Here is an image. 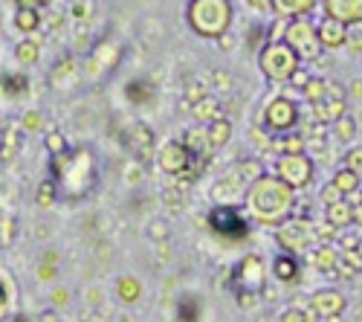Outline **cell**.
Masks as SVG:
<instances>
[{"mask_svg":"<svg viewBox=\"0 0 362 322\" xmlns=\"http://www.w3.org/2000/svg\"><path fill=\"white\" fill-rule=\"evenodd\" d=\"M12 23H15L18 33H23V35L29 38V35L38 33V29L44 26V15H41V9H26V6H21V9H15Z\"/></svg>","mask_w":362,"mask_h":322,"instance_id":"18","label":"cell"},{"mask_svg":"<svg viewBox=\"0 0 362 322\" xmlns=\"http://www.w3.org/2000/svg\"><path fill=\"white\" fill-rule=\"evenodd\" d=\"M310 9H316V0H273V12L281 18H305Z\"/></svg>","mask_w":362,"mask_h":322,"instance_id":"21","label":"cell"},{"mask_svg":"<svg viewBox=\"0 0 362 322\" xmlns=\"http://www.w3.org/2000/svg\"><path fill=\"white\" fill-rule=\"evenodd\" d=\"M38 322H58V316H55V311H44V314L38 316Z\"/></svg>","mask_w":362,"mask_h":322,"instance_id":"44","label":"cell"},{"mask_svg":"<svg viewBox=\"0 0 362 322\" xmlns=\"http://www.w3.org/2000/svg\"><path fill=\"white\" fill-rule=\"evenodd\" d=\"M342 113H345V102L342 99H325L316 105V116L319 120H342Z\"/></svg>","mask_w":362,"mask_h":322,"instance_id":"25","label":"cell"},{"mask_svg":"<svg viewBox=\"0 0 362 322\" xmlns=\"http://www.w3.org/2000/svg\"><path fill=\"white\" fill-rule=\"evenodd\" d=\"M93 12H96L93 0H76V4L70 6V15H73L76 23H87L90 18H93Z\"/></svg>","mask_w":362,"mask_h":322,"instance_id":"28","label":"cell"},{"mask_svg":"<svg viewBox=\"0 0 362 322\" xmlns=\"http://www.w3.org/2000/svg\"><path fill=\"white\" fill-rule=\"evenodd\" d=\"M247 6H252L255 12H273V0H247Z\"/></svg>","mask_w":362,"mask_h":322,"instance_id":"41","label":"cell"},{"mask_svg":"<svg viewBox=\"0 0 362 322\" xmlns=\"http://www.w3.org/2000/svg\"><path fill=\"white\" fill-rule=\"evenodd\" d=\"M58 200V189H55V183L52 180H44L41 186H38V192H35V203L38 207H52V203Z\"/></svg>","mask_w":362,"mask_h":322,"instance_id":"30","label":"cell"},{"mask_svg":"<svg viewBox=\"0 0 362 322\" xmlns=\"http://www.w3.org/2000/svg\"><path fill=\"white\" fill-rule=\"evenodd\" d=\"M52 171V183L58 189V197L62 200H81L96 183V160L90 154V149H73L62 157H52L49 163Z\"/></svg>","mask_w":362,"mask_h":322,"instance_id":"1","label":"cell"},{"mask_svg":"<svg viewBox=\"0 0 362 322\" xmlns=\"http://www.w3.org/2000/svg\"><path fill=\"white\" fill-rule=\"evenodd\" d=\"M325 12L330 21L354 26L362 23V0H325Z\"/></svg>","mask_w":362,"mask_h":322,"instance_id":"10","label":"cell"},{"mask_svg":"<svg viewBox=\"0 0 362 322\" xmlns=\"http://www.w3.org/2000/svg\"><path fill=\"white\" fill-rule=\"evenodd\" d=\"M345 44H348L351 50L362 52V23H354V26H348V38H345Z\"/></svg>","mask_w":362,"mask_h":322,"instance_id":"37","label":"cell"},{"mask_svg":"<svg viewBox=\"0 0 362 322\" xmlns=\"http://www.w3.org/2000/svg\"><path fill=\"white\" fill-rule=\"evenodd\" d=\"M206 137H209V142H212L215 149H218V145H226V142H229V137H232V122L221 116V120H215L212 125H209Z\"/></svg>","mask_w":362,"mask_h":322,"instance_id":"24","label":"cell"},{"mask_svg":"<svg viewBox=\"0 0 362 322\" xmlns=\"http://www.w3.org/2000/svg\"><path fill=\"white\" fill-rule=\"evenodd\" d=\"M186 15L197 35L223 38L232 23V4L229 0H192Z\"/></svg>","mask_w":362,"mask_h":322,"instance_id":"3","label":"cell"},{"mask_svg":"<svg viewBox=\"0 0 362 322\" xmlns=\"http://www.w3.org/2000/svg\"><path fill=\"white\" fill-rule=\"evenodd\" d=\"M44 145H47V151H49L52 157H62V154H67V151H70V149H67L64 134H58V131H49V134L44 137Z\"/></svg>","mask_w":362,"mask_h":322,"instance_id":"29","label":"cell"},{"mask_svg":"<svg viewBox=\"0 0 362 322\" xmlns=\"http://www.w3.org/2000/svg\"><path fill=\"white\" fill-rule=\"evenodd\" d=\"M21 145H23V131H21V125L9 122L0 131V163H12L21 151Z\"/></svg>","mask_w":362,"mask_h":322,"instance_id":"13","label":"cell"},{"mask_svg":"<svg viewBox=\"0 0 362 322\" xmlns=\"http://www.w3.org/2000/svg\"><path fill=\"white\" fill-rule=\"evenodd\" d=\"M67 302H70L67 290H52V305H67Z\"/></svg>","mask_w":362,"mask_h":322,"instance_id":"42","label":"cell"},{"mask_svg":"<svg viewBox=\"0 0 362 322\" xmlns=\"http://www.w3.org/2000/svg\"><path fill=\"white\" fill-rule=\"evenodd\" d=\"M296 120H298V108L287 96L273 99L264 110V122H267V128H273V131H287V128L296 125Z\"/></svg>","mask_w":362,"mask_h":322,"instance_id":"9","label":"cell"},{"mask_svg":"<svg viewBox=\"0 0 362 322\" xmlns=\"http://www.w3.org/2000/svg\"><path fill=\"white\" fill-rule=\"evenodd\" d=\"M298 62H316L322 55V41H319V29L308 18H293L284 23V38H281Z\"/></svg>","mask_w":362,"mask_h":322,"instance_id":"4","label":"cell"},{"mask_svg":"<svg viewBox=\"0 0 362 322\" xmlns=\"http://www.w3.org/2000/svg\"><path fill=\"white\" fill-rule=\"evenodd\" d=\"M6 299H9V297H6V282H4V279H0V311H4Z\"/></svg>","mask_w":362,"mask_h":322,"instance_id":"43","label":"cell"},{"mask_svg":"<svg viewBox=\"0 0 362 322\" xmlns=\"http://www.w3.org/2000/svg\"><path fill=\"white\" fill-rule=\"evenodd\" d=\"M313 265L316 268H322V270H327V268H334V265H339V255L334 253V250H319L316 255H313Z\"/></svg>","mask_w":362,"mask_h":322,"instance_id":"35","label":"cell"},{"mask_svg":"<svg viewBox=\"0 0 362 322\" xmlns=\"http://www.w3.org/2000/svg\"><path fill=\"white\" fill-rule=\"evenodd\" d=\"M189 163H192V154H189V149L183 142H168L165 149L160 151V166L168 174H180Z\"/></svg>","mask_w":362,"mask_h":322,"instance_id":"12","label":"cell"},{"mask_svg":"<svg viewBox=\"0 0 362 322\" xmlns=\"http://www.w3.org/2000/svg\"><path fill=\"white\" fill-rule=\"evenodd\" d=\"M337 134H339V139H351L354 137V122L348 120V116L337 120Z\"/></svg>","mask_w":362,"mask_h":322,"instance_id":"40","label":"cell"},{"mask_svg":"<svg viewBox=\"0 0 362 322\" xmlns=\"http://www.w3.org/2000/svg\"><path fill=\"white\" fill-rule=\"evenodd\" d=\"M76 79H78V67H76L73 55H64L62 62L52 67V73H49V84L55 87V91H64V87H70Z\"/></svg>","mask_w":362,"mask_h":322,"instance_id":"17","label":"cell"},{"mask_svg":"<svg viewBox=\"0 0 362 322\" xmlns=\"http://www.w3.org/2000/svg\"><path fill=\"white\" fill-rule=\"evenodd\" d=\"M316 29H319L322 50H325V47H327V50H337V47H342V44H345V38H348V26H345V23H339V21H330V18H325Z\"/></svg>","mask_w":362,"mask_h":322,"instance_id":"14","label":"cell"},{"mask_svg":"<svg viewBox=\"0 0 362 322\" xmlns=\"http://www.w3.org/2000/svg\"><path fill=\"white\" fill-rule=\"evenodd\" d=\"M38 279L41 282H52L55 279V258L52 255H47L41 265H38Z\"/></svg>","mask_w":362,"mask_h":322,"instance_id":"38","label":"cell"},{"mask_svg":"<svg viewBox=\"0 0 362 322\" xmlns=\"http://www.w3.org/2000/svg\"><path fill=\"white\" fill-rule=\"evenodd\" d=\"M238 273H240V282L247 284V294L250 290H261L264 287V261L258 255H250V258L240 261Z\"/></svg>","mask_w":362,"mask_h":322,"instance_id":"16","label":"cell"},{"mask_svg":"<svg viewBox=\"0 0 362 322\" xmlns=\"http://www.w3.org/2000/svg\"><path fill=\"white\" fill-rule=\"evenodd\" d=\"M258 64L269 81H290L298 73V58L284 41H269L258 55Z\"/></svg>","mask_w":362,"mask_h":322,"instance_id":"5","label":"cell"},{"mask_svg":"<svg viewBox=\"0 0 362 322\" xmlns=\"http://www.w3.org/2000/svg\"><path fill=\"white\" fill-rule=\"evenodd\" d=\"M247 200H250V209L255 215H261L267 221L269 218L276 221V218L290 212V207H293V189L284 180H279V178H258L252 183Z\"/></svg>","mask_w":362,"mask_h":322,"instance_id":"2","label":"cell"},{"mask_svg":"<svg viewBox=\"0 0 362 322\" xmlns=\"http://www.w3.org/2000/svg\"><path fill=\"white\" fill-rule=\"evenodd\" d=\"M345 168H348V171H354L356 178H362V149L348 151V157H345Z\"/></svg>","mask_w":362,"mask_h":322,"instance_id":"36","label":"cell"},{"mask_svg":"<svg viewBox=\"0 0 362 322\" xmlns=\"http://www.w3.org/2000/svg\"><path fill=\"white\" fill-rule=\"evenodd\" d=\"M0 91H4L9 99L23 96L26 93V76L23 73H6L4 79H0Z\"/></svg>","mask_w":362,"mask_h":322,"instance_id":"23","label":"cell"},{"mask_svg":"<svg viewBox=\"0 0 362 322\" xmlns=\"http://www.w3.org/2000/svg\"><path fill=\"white\" fill-rule=\"evenodd\" d=\"M313 174V166L305 154H287L279 160V180H284L290 189L296 186H305Z\"/></svg>","mask_w":362,"mask_h":322,"instance_id":"7","label":"cell"},{"mask_svg":"<svg viewBox=\"0 0 362 322\" xmlns=\"http://www.w3.org/2000/svg\"><path fill=\"white\" fill-rule=\"evenodd\" d=\"M356 174L354 171H348V168H342L337 178H334V186L339 189V195H348V192H356Z\"/></svg>","mask_w":362,"mask_h":322,"instance_id":"33","label":"cell"},{"mask_svg":"<svg viewBox=\"0 0 362 322\" xmlns=\"http://www.w3.org/2000/svg\"><path fill=\"white\" fill-rule=\"evenodd\" d=\"M209 221H212V226L218 232H223V236H229V238H244L250 232V224L244 221V215H240L235 207H215L212 215H209Z\"/></svg>","mask_w":362,"mask_h":322,"instance_id":"8","label":"cell"},{"mask_svg":"<svg viewBox=\"0 0 362 322\" xmlns=\"http://www.w3.org/2000/svg\"><path fill=\"white\" fill-rule=\"evenodd\" d=\"M273 270H276V276H279L281 282L296 279V261H293V255H279L276 265H273Z\"/></svg>","mask_w":362,"mask_h":322,"instance_id":"31","label":"cell"},{"mask_svg":"<svg viewBox=\"0 0 362 322\" xmlns=\"http://www.w3.org/2000/svg\"><path fill=\"white\" fill-rule=\"evenodd\" d=\"M154 93H157L154 81H151V79H145V76H139V79H131V81H128V87H125V96H128L134 105L151 102V99H154Z\"/></svg>","mask_w":362,"mask_h":322,"instance_id":"19","label":"cell"},{"mask_svg":"<svg viewBox=\"0 0 362 322\" xmlns=\"http://www.w3.org/2000/svg\"><path fill=\"white\" fill-rule=\"evenodd\" d=\"M342 297L339 294H334V290H322V294H316L313 297V308H316V314H325V316H330V314H337V311H342Z\"/></svg>","mask_w":362,"mask_h":322,"instance_id":"22","label":"cell"},{"mask_svg":"<svg viewBox=\"0 0 362 322\" xmlns=\"http://www.w3.org/2000/svg\"><path fill=\"white\" fill-rule=\"evenodd\" d=\"M119 299L122 302H136L139 299V294H142V287H139V282L134 279V276H125V279H119Z\"/></svg>","mask_w":362,"mask_h":322,"instance_id":"27","label":"cell"},{"mask_svg":"<svg viewBox=\"0 0 362 322\" xmlns=\"http://www.w3.org/2000/svg\"><path fill=\"white\" fill-rule=\"evenodd\" d=\"M327 221L342 229V226H348L354 221V209L348 207V203H330L327 207Z\"/></svg>","mask_w":362,"mask_h":322,"instance_id":"26","label":"cell"},{"mask_svg":"<svg viewBox=\"0 0 362 322\" xmlns=\"http://www.w3.org/2000/svg\"><path fill=\"white\" fill-rule=\"evenodd\" d=\"M44 128V113L41 110H26L23 113V120H21V131L26 134H35V131H41Z\"/></svg>","mask_w":362,"mask_h":322,"instance_id":"32","label":"cell"},{"mask_svg":"<svg viewBox=\"0 0 362 322\" xmlns=\"http://www.w3.org/2000/svg\"><path fill=\"white\" fill-rule=\"evenodd\" d=\"M119 62H122V47H119L116 41H102V44H96L93 50H90L87 62H84V76L96 79L105 70H113Z\"/></svg>","mask_w":362,"mask_h":322,"instance_id":"6","label":"cell"},{"mask_svg":"<svg viewBox=\"0 0 362 322\" xmlns=\"http://www.w3.org/2000/svg\"><path fill=\"white\" fill-rule=\"evenodd\" d=\"M128 149L136 157H148L151 154V149H154V134H151L148 125H142V122L131 125V131H128Z\"/></svg>","mask_w":362,"mask_h":322,"instance_id":"15","label":"cell"},{"mask_svg":"<svg viewBox=\"0 0 362 322\" xmlns=\"http://www.w3.org/2000/svg\"><path fill=\"white\" fill-rule=\"evenodd\" d=\"M279 241H281V247H287V250H293V253H301V250H308L310 247V241H313V229L308 226V224H287L281 232H279Z\"/></svg>","mask_w":362,"mask_h":322,"instance_id":"11","label":"cell"},{"mask_svg":"<svg viewBox=\"0 0 362 322\" xmlns=\"http://www.w3.org/2000/svg\"><path fill=\"white\" fill-rule=\"evenodd\" d=\"M194 110H197V116H203V120H221L218 116V99H212V96H206V99H200L197 105H194Z\"/></svg>","mask_w":362,"mask_h":322,"instance_id":"34","label":"cell"},{"mask_svg":"<svg viewBox=\"0 0 362 322\" xmlns=\"http://www.w3.org/2000/svg\"><path fill=\"white\" fill-rule=\"evenodd\" d=\"M12 229H15L12 218H0V244H4V247L12 241Z\"/></svg>","mask_w":362,"mask_h":322,"instance_id":"39","label":"cell"},{"mask_svg":"<svg viewBox=\"0 0 362 322\" xmlns=\"http://www.w3.org/2000/svg\"><path fill=\"white\" fill-rule=\"evenodd\" d=\"M38 58H41V41H35L33 35L15 44V62H18L21 67H33V64H38Z\"/></svg>","mask_w":362,"mask_h":322,"instance_id":"20","label":"cell"}]
</instances>
